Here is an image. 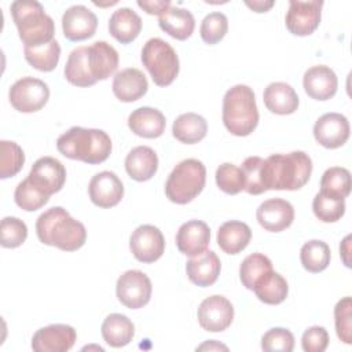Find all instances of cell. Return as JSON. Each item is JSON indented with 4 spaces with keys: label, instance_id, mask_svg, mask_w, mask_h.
Segmentation results:
<instances>
[{
    "label": "cell",
    "instance_id": "obj_2",
    "mask_svg": "<svg viewBox=\"0 0 352 352\" xmlns=\"http://www.w3.org/2000/svg\"><path fill=\"white\" fill-rule=\"evenodd\" d=\"M312 161L304 151L272 154L264 160L263 180L265 190H298L309 180Z\"/></svg>",
    "mask_w": 352,
    "mask_h": 352
},
{
    "label": "cell",
    "instance_id": "obj_47",
    "mask_svg": "<svg viewBox=\"0 0 352 352\" xmlns=\"http://www.w3.org/2000/svg\"><path fill=\"white\" fill-rule=\"evenodd\" d=\"M329 345V333L322 326L308 327L301 337V346L305 352H323Z\"/></svg>",
    "mask_w": 352,
    "mask_h": 352
},
{
    "label": "cell",
    "instance_id": "obj_9",
    "mask_svg": "<svg viewBox=\"0 0 352 352\" xmlns=\"http://www.w3.org/2000/svg\"><path fill=\"white\" fill-rule=\"evenodd\" d=\"M151 292L153 286L150 278L139 270L125 271L117 279V298L129 309H139L144 307L150 301Z\"/></svg>",
    "mask_w": 352,
    "mask_h": 352
},
{
    "label": "cell",
    "instance_id": "obj_3",
    "mask_svg": "<svg viewBox=\"0 0 352 352\" xmlns=\"http://www.w3.org/2000/svg\"><path fill=\"white\" fill-rule=\"evenodd\" d=\"M56 148L66 158L95 165L109 158L111 139L102 129L72 126L58 138Z\"/></svg>",
    "mask_w": 352,
    "mask_h": 352
},
{
    "label": "cell",
    "instance_id": "obj_4",
    "mask_svg": "<svg viewBox=\"0 0 352 352\" xmlns=\"http://www.w3.org/2000/svg\"><path fill=\"white\" fill-rule=\"evenodd\" d=\"M223 124L235 136L250 135L258 124L254 92L249 85L231 87L223 98Z\"/></svg>",
    "mask_w": 352,
    "mask_h": 352
},
{
    "label": "cell",
    "instance_id": "obj_21",
    "mask_svg": "<svg viewBox=\"0 0 352 352\" xmlns=\"http://www.w3.org/2000/svg\"><path fill=\"white\" fill-rule=\"evenodd\" d=\"M148 88V82L143 72L136 67L122 69L113 78V94L121 102L129 103L140 99Z\"/></svg>",
    "mask_w": 352,
    "mask_h": 352
},
{
    "label": "cell",
    "instance_id": "obj_49",
    "mask_svg": "<svg viewBox=\"0 0 352 352\" xmlns=\"http://www.w3.org/2000/svg\"><path fill=\"white\" fill-rule=\"evenodd\" d=\"M245 4L256 12H267L274 6V1L272 0H253V1H245Z\"/></svg>",
    "mask_w": 352,
    "mask_h": 352
},
{
    "label": "cell",
    "instance_id": "obj_46",
    "mask_svg": "<svg viewBox=\"0 0 352 352\" xmlns=\"http://www.w3.org/2000/svg\"><path fill=\"white\" fill-rule=\"evenodd\" d=\"M261 348L267 352H292L294 348V336L287 329L272 327L261 337Z\"/></svg>",
    "mask_w": 352,
    "mask_h": 352
},
{
    "label": "cell",
    "instance_id": "obj_37",
    "mask_svg": "<svg viewBox=\"0 0 352 352\" xmlns=\"http://www.w3.org/2000/svg\"><path fill=\"white\" fill-rule=\"evenodd\" d=\"M271 270L272 263L267 256H264L263 253H252L241 263L239 279L246 289L253 290L257 280Z\"/></svg>",
    "mask_w": 352,
    "mask_h": 352
},
{
    "label": "cell",
    "instance_id": "obj_29",
    "mask_svg": "<svg viewBox=\"0 0 352 352\" xmlns=\"http://www.w3.org/2000/svg\"><path fill=\"white\" fill-rule=\"evenodd\" d=\"M250 227L238 220H230L220 226L217 231V243L220 249L227 254H238L250 242Z\"/></svg>",
    "mask_w": 352,
    "mask_h": 352
},
{
    "label": "cell",
    "instance_id": "obj_6",
    "mask_svg": "<svg viewBox=\"0 0 352 352\" xmlns=\"http://www.w3.org/2000/svg\"><path fill=\"white\" fill-rule=\"evenodd\" d=\"M206 168L195 158L179 162L165 183V194L169 201L184 205L191 202L205 187Z\"/></svg>",
    "mask_w": 352,
    "mask_h": 352
},
{
    "label": "cell",
    "instance_id": "obj_15",
    "mask_svg": "<svg viewBox=\"0 0 352 352\" xmlns=\"http://www.w3.org/2000/svg\"><path fill=\"white\" fill-rule=\"evenodd\" d=\"M98 28L96 15L82 4L69 7L62 15L63 34L70 41L91 38Z\"/></svg>",
    "mask_w": 352,
    "mask_h": 352
},
{
    "label": "cell",
    "instance_id": "obj_12",
    "mask_svg": "<svg viewBox=\"0 0 352 352\" xmlns=\"http://www.w3.org/2000/svg\"><path fill=\"white\" fill-rule=\"evenodd\" d=\"M199 326L210 333L226 330L234 319V307L224 296L206 297L198 308Z\"/></svg>",
    "mask_w": 352,
    "mask_h": 352
},
{
    "label": "cell",
    "instance_id": "obj_48",
    "mask_svg": "<svg viewBox=\"0 0 352 352\" xmlns=\"http://www.w3.org/2000/svg\"><path fill=\"white\" fill-rule=\"evenodd\" d=\"M138 6L140 8H143L147 14H151V15H161L165 10H168L172 4L169 0H154V1H142L139 0L138 1Z\"/></svg>",
    "mask_w": 352,
    "mask_h": 352
},
{
    "label": "cell",
    "instance_id": "obj_1",
    "mask_svg": "<svg viewBox=\"0 0 352 352\" xmlns=\"http://www.w3.org/2000/svg\"><path fill=\"white\" fill-rule=\"evenodd\" d=\"M36 232L40 242L65 252L80 249L87 239L84 224L73 219L62 206H54L41 213L36 221Z\"/></svg>",
    "mask_w": 352,
    "mask_h": 352
},
{
    "label": "cell",
    "instance_id": "obj_43",
    "mask_svg": "<svg viewBox=\"0 0 352 352\" xmlns=\"http://www.w3.org/2000/svg\"><path fill=\"white\" fill-rule=\"evenodd\" d=\"M0 232H1L0 243L3 248H10V249L18 248L28 238L26 224L21 219L12 217V216H7L1 220Z\"/></svg>",
    "mask_w": 352,
    "mask_h": 352
},
{
    "label": "cell",
    "instance_id": "obj_23",
    "mask_svg": "<svg viewBox=\"0 0 352 352\" xmlns=\"http://www.w3.org/2000/svg\"><path fill=\"white\" fill-rule=\"evenodd\" d=\"M165 116L154 107H139L133 110L128 117V126L129 129L146 139H154L160 138L165 131Z\"/></svg>",
    "mask_w": 352,
    "mask_h": 352
},
{
    "label": "cell",
    "instance_id": "obj_24",
    "mask_svg": "<svg viewBox=\"0 0 352 352\" xmlns=\"http://www.w3.org/2000/svg\"><path fill=\"white\" fill-rule=\"evenodd\" d=\"M88 65L96 81L107 80L118 67V52L106 41H95L88 47Z\"/></svg>",
    "mask_w": 352,
    "mask_h": 352
},
{
    "label": "cell",
    "instance_id": "obj_7",
    "mask_svg": "<svg viewBox=\"0 0 352 352\" xmlns=\"http://www.w3.org/2000/svg\"><path fill=\"white\" fill-rule=\"evenodd\" d=\"M142 63L158 87H166L179 74V58L173 47L160 37L146 41L142 48Z\"/></svg>",
    "mask_w": 352,
    "mask_h": 352
},
{
    "label": "cell",
    "instance_id": "obj_39",
    "mask_svg": "<svg viewBox=\"0 0 352 352\" xmlns=\"http://www.w3.org/2000/svg\"><path fill=\"white\" fill-rule=\"evenodd\" d=\"M320 190L345 199L351 192L349 170L342 166H331L326 169L320 179Z\"/></svg>",
    "mask_w": 352,
    "mask_h": 352
},
{
    "label": "cell",
    "instance_id": "obj_40",
    "mask_svg": "<svg viewBox=\"0 0 352 352\" xmlns=\"http://www.w3.org/2000/svg\"><path fill=\"white\" fill-rule=\"evenodd\" d=\"M25 154L19 144L10 140L0 142V177L15 176L23 166Z\"/></svg>",
    "mask_w": 352,
    "mask_h": 352
},
{
    "label": "cell",
    "instance_id": "obj_51",
    "mask_svg": "<svg viewBox=\"0 0 352 352\" xmlns=\"http://www.w3.org/2000/svg\"><path fill=\"white\" fill-rule=\"evenodd\" d=\"M197 349H199V351H202V349H209V351H210V349H224V351H227L228 348H227L226 345H223V344H219V342L210 340V341H206L205 344L199 345Z\"/></svg>",
    "mask_w": 352,
    "mask_h": 352
},
{
    "label": "cell",
    "instance_id": "obj_35",
    "mask_svg": "<svg viewBox=\"0 0 352 352\" xmlns=\"http://www.w3.org/2000/svg\"><path fill=\"white\" fill-rule=\"evenodd\" d=\"M330 248L326 242L311 239L305 242L300 250V260L302 267L312 274H318L330 264Z\"/></svg>",
    "mask_w": 352,
    "mask_h": 352
},
{
    "label": "cell",
    "instance_id": "obj_14",
    "mask_svg": "<svg viewBox=\"0 0 352 352\" xmlns=\"http://www.w3.org/2000/svg\"><path fill=\"white\" fill-rule=\"evenodd\" d=\"M77 340L74 327L55 323L38 329L32 338V348L36 352H66L73 348Z\"/></svg>",
    "mask_w": 352,
    "mask_h": 352
},
{
    "label": "cell",
    "instance_id": "obj_36",
    "mask_svg": "<svg viewBox=\"0 0 352 352\" xmlns=\"http://www.w3.org/2000/svg\"><path fill=\"white\" fill-rule=\"evenodd\" d=\"M312 210L320 221L334 223L345 213V199L320 190L312 201Z\"/></svg>",
    "mask_w": 352,
    "mask_h": 352
},
{
    "label": "cell",
    "instance_id": "obj_17",
    "mask_svg": "<svg viewBox=\"0 0 352 352\" xmlns=\"http://www.w3.org/2000/svg\"><path fill=\"white\" fill-rule=\"evenodd\" d=\"M89 198L99 208H113L124 197V186L120 177L110 170H103L92 176L88 186Z\"/></svg>",
    "mask_w": 352,
    "mask_h": 352
},
{
    "label": "cell",
    "instance_id": "obj_32",
    "mask_svg": "<svg viewBox=\"0 0 352 352\" xmlns=\"http://www.w3.org/2000/svg\"><path fill=\"white\" fill-rule=\"evenodd\" d=\"M208 132L206 120L197 113L180 114L172 125L173 136L186 144H194L201 142Z\"/></svg>",
    "mask_w": 352,
    "mask_h": 352
},
{
    "label": "cell",
    "instance_id": "obj_34",
    "mask_svg": "<svg viewBox=\"0 0 352 352\" xmlns=\"http://www.w3.org/2000/svg\"><path fill=\"white\" fill-rule=\"evenodd\" d=\"M25 59L29 65L40 72H52L60 56V45L54 38L50 43L37 45V47H25Z\"/></svg>",
    "mask_w": 352,
    "mask_h": 352
},
{
    "label": "cell",
    "instance_id": "obj_10",
    "mask_svg": "<svg viewBox=\"0 0 352 352\" xmlns=\"http://www.w3.org/2000/svg\"><path fill=\"white\" fill-rule=\"evenodd\" d=\"M322 0H290L285 16L287 30L294 36H309L316 30L322 18Z\"/></svg>",
    "mask_w": 352,
    "mask_h": 352
},
{
    "label": "cell",
    "instance_id": "obj_26",
    "mask_svg": "<svg viewBox=\"0 0 352 352\" xmlns=\"http://www.w3.org/2000/svg\"><path fill=\"white\" fill-rule=\"evenodd\" d=\"M158 169V157L148 146L132 148L125 158V170L136 182L150 180Z\"/></svg>",
    "mask_w": 352,
    "mask_h": 352
},
{
    "label": "cell",
    "instance_id": "obj_30",
    "mask_svg": "<svg viewBox=\"0 0 352 352\" xmlns=\"http://www.w3.org/2000/svg\"><path fill=\"white\" fill-rule=\"evenodd\" d=\"M102 337L113 348L128 345L135 336V326L131 319L122 314H110L102 323Z\"/></svg>",
    "mask_w": 352,
    "mask_h": 352
},
{
    "label": "cell",
    "instance_id": "obj_25",
    "mask_svg": "<svg viewBox=\"0 0 352 352\" xmlns=\"http://www.w3.org/2000/svg\"><path fill=\"white\" fill-rule=\"evenodd\" d=\"M263 100L265 107L275 114L286 116L292 114L298 107V95L294 88L282 81L271 82L267 85L263 94Z\"/></svg>",
    "mask_w": 352,
    "mask_h": 352
},
{
    "label": "cell",
    "instance_id": "obj_41",
    "mask_svg": "<svg viewBox=\"0 0 352 352\" xmlns=\"http://www.w3.org/2000/svg\"><path fill=\"white\" fill-rule=\"evenodd\" d=\"M263 165H264V160L257 155L248 157L242 162L241 170L245 177L243 190L246 192L258 195V194H263L267 191L264 187V180H263Z\"/></svg>",
    "mask_w": 352,
    "mask_h": 352
},
{
    "label": "cell",
    "instance_id": "obj_42",
    "mask_svg": "<svg viewBox=\"0 0 352 352\" xmlns=\"http://www.w3.org/2000/svg\"><path fill=\"white\" fill-rule=\"evenodd\" d=\"M217 187L230 195H235L245 187V177L241 168L231 162H224L216 169Z\"/></svg>",
    "mask_w": 352,
    "mask_h": 352
},
{
    "label": "cell",
    "instance_id": "obj_11",
    "mask_svg": "<svg viewBox=\"0 0 352 352\" xmlns=\"http://www.w3.org/2000/svg\"><path fill=\"white\" fill-rule=\"evenodd\" d=\"M129 248L136 260L147 264L154 263L165 250V238L155 226L143 224L132 232Z\"/></svg>",
    "mask_w": 352,
    "mask_h": 352
},
{
    "label": "cell",
    "instance_id": "obj_45",
    "mask_svg": "<svg viewBox=\"0 0 352 352\" xmlns=\"http://www.w3.org/2000/svg\"><path fill=\"white\" fill-rule=\"evenodd\" d=\"M334 323L338 338L344 344L352 342V298L344 297L334 307Z\"/></svg>",
    "mask_w": 352,
    "mask_h": 352
},
{
    "label": "cell",
    "instance_id": "obj_16",
    "mask_svg": "<svg viewBox=\"0 0 352 352\" xmlns=\"http://www.w3.org/2000/svg\"><path fill=\"white\" fill-rule=\"evenodd\" d=\"M28 177L50 197L62 190L66 182V169L62 162L54 157L38 158Z\"/></svg>",
    "mask_w": 352,
    "mask_h": 352
},
{
    "label": "cell",
    "instance_id": "obj_18",
    "mask_svg": "<svg viewBox=\"0 0 352 352\" xmlns=\"http://www.w3.org/2000/svg\"><path fill=\"white\" fill-rule=\"evenodd\" d=\"M258 224L271 232H280L292 226L294 220L293 205L282 198H271L260 204L256 212Z\"/></svg>",
    "mask_w": 352,
    "mask_h": 352
},
{
    "label": "cell",
    "instance_id": "obj_8",
    "mask_svg": "<svg viewBox=\"0 0 352 352\" xmlns=\"http://www.w3.org/2000/svg\"><path fill=\"white\" fill-rule=\"evenodd\" d=\"M12 107L21 113H34L45 106L50 99L48 85L34 77L16 80L8 92Z\"/></svg>",
    "mask_w": 352,
    "mask_h": 352
},
{
    "label": "cell",
    "instance_id": "obj_5",
    "mask_svg": "<svg viewBox=\"0 0 352 352\" xmlns=\"http://www.w3.org/2000/svg\"><path fill=\"white\" fill-rule=\"evenodd\" d=\"M11 15L25 47H37L54 40L55 23L38 1L16 0L11 4Z\"/></svg>",
    "mask_w": 352,
    "mask_h": 352
},
{
    "label": "cell",
    "instance_id": "obj_19",
    "mask_svg": "<svg viewBox=\"0 0 352 352\" xmlns=\"http://www.w3.org/2000/svg\"><path fill=\"white\" fill-rule=\"evenodd\" d=\"M210 242V230L205 221L188 220L183 223L176 234L177 249L190 257L204 253Z\"/></svg>",
    "mask_w": 352,
    "mask_h": 352
},
{
    "label": "cell",
    "instance_id": "obj_31",
    "mask_svg": "<svg viewBox=\"0 0 352 352\" xmlns=\"http://www.w3.org/2000/svg\"><path fill=\"white\" fill-rule=\"evenodd\" d=\"M65 78L76 87H91L96 82L88 65V45L74 48L65 65Z\"/></svg>",
    "mask_w": 352,
    "mask_h": 352
},
{
    "label": "cell",
    "instance_id": "obj_50",
    "mask_svg": "<svg viewBox=\"0 0 352 352\" xmlns=\"http://www.w3.org/2000/svg\"><path fill=\"white\" fill-rule=\"evenodd\" d=\"M349 242H351V235H346L345 239L340 245V254L342 257L344 264L351 268V260H349Z\"/></svg>",
    "mask_w": 352,
    "mask_h": 352
},
{
    "label": "cell",
    "instance_id": "obj_44",
    "mask_svg": "<svg viewBox=\"0 0 352 352\" xmlns=\"http://www.w3.org/2000/svg\"><path fill=\"white\" fill-rule=\"evenodd\" d=\"M227 30H228V19L223 12H219V11L208 14L202 19L201 28H199L201 38L206 44L219 43L226 36Z\"/></svg>",
    "mask_w": 352,
    "mask_h": 352
},
{
    "label": "cell",
    "instance_id": "obj_27",
    "mask_svg": "<svg viewBox=\"0 0 352 352\" xmlns=\"http://www.w3.org/2000/svg\"><path fill=\"white\" fill-rule=\"evenodd\" d=\"M158 25L170 37L186 40L194 32L195 19L188 10L170 6L158 16Z\"/></svg>",
    "mask_w": 352,
    "mask_h": 352
},
{
    "label": "cell",
    "instance_id": "obj_20",
    "mask_svg": "<svg viewBox=\"0 0 352 352\" xmlns=\"http://www.w3.org/2000/svg\"><path fill=\"white\" fill-rule=\"evenodd\" d=\"M302 85L308 96L315 100H327L337 92L338 80L336 73L324 65L309 67L302 77Z\"/></svg>",
    "mask_w": 352,
    "mask_h": 352
},
{
    "label": "cell",
    "instance_id": "obj_22",
    "mask_svg": "<svg viewBox=\"0 0 352 352\" xmlns=\"http://www.w3.org/2000/svg\"><path fill=\"white\" fill-rule=\"evenodd\" d=\"M221 270V263L217 254L212 250H205L204 253L194 256L186 264V272L188 279L201 287L213 285Z\"/></svg>",
    "mask_w": 352,
    "mask_h": 352
},
{
    "label": "cell",
    "instance_id": "obj_33",
    "mask_svg": "<svg viewBox=\"0 0 352 352\" xmlns=\"http://www.w3.org/2000/svg\"><path fill=\"white\" fill-rule=\"evenodd\" d=\"M253 292L261 302L276 305L286 300L289 286L286 279L280 274L271 270L257 280V283L253 287Z\"/></svg>",
    "mask_w": 352,
    "mask_h": 352
},
{
    "label": "cell",
    "instance_id": "obj_28",
    "mask_svg": "<svg viewBox=\"0 0 352 352\" xmlns=\"http://www.w3.org/2000/svg\"><path fill=\"white\" fill-rule=\"evenodd\" d=\"M142 30V18L129 7L116 10L109 19L110 34L121 44L133 41Z\"/></svg>",
    "mask_w": 352,
    "mask_h": 352
},
{
    "label": "cell",
    "instance_id": "obj_13",
    "mask_svg": "<svg viewBox=\"0 0 352 352\" xmlns=\"http://www.w3.org/2000/svg\"><path fill=\"white\" fill-rule=\"evenodd\" d=\"M349 121L344 114L326 113L314 125L315 140L326 148H338L349 138Z\"/></svg>",
    "mask_w": 352,
    "mask_h": 352
},
{
    "label": "cell",
    "instance_id": "obj_38",
    "mask_svg": "<svg viewBox=\"0 0 352 352\" xmlns=\"http://www.w3.org/2000/svg\"><path fill=\"white\" fill-rule=\"evenodd\" d=\"M14 199L21 209L26 212H34L48 202L50 195L38 188L29 177H26L16 186Z\"/></svg>",
    "mask_w": 352,
    "mask_h": 352
}]
</instances>
